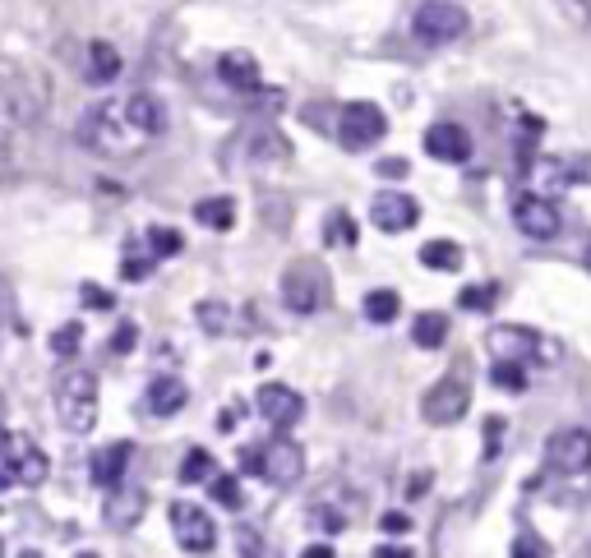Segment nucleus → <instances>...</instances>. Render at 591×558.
<instances>
[{"label":"nucleus","mask_w":591,"mask_h":558,"mask_svg":"<svg viewBox=\"0 0 591 558\" xmlns=\"http://www.w3.org/2000/svg\"><path fill=\"white\" fill-rule=\"evenodd\" d=\"M398 314H402L398 291H370V296H365V319L370 323H393Z\"/></svg>","instance_id":"nucleus-29"},{"label":"nucleus","mask_w":591,"mask_h":558,"mask_svg":"<svg viewBox=\"0 0 591 558\" xmlns=\"http://www.w3.org/2000/svg\"><path fill=\"white\" fill-rule=\"evenodd\" d=\"M485 346H490L495 360L527 365V360H536V351H541V333H536V328H522V323H499V328L485 333Z\"/></svg>","instance_id":"nucleus-12"},{"label":"nucleus","mask_w":591,"mask_h":558,"mask_svg":"<svg viewBox=\"0 0 591 558\" xmlns=\"http://www.w3.org/2000/svg\"><path fill=\"white\" fill-rule=\"evenodd\" d=\"M139 508H144V489H125L116 485L107 499V522L111 526H134L139 522Z\"/></svg>","instance_id":"nucleus-23"},{"label":"nucleus","mask_w":591,"mask_h":558,"mask_svg":"<svg viewBox=\"0 0 591 558\" xmlns=\"http://www.w3.org/2000/svg\"><path fill=\"white\" fill-rule=\"evenodd\" d=\"M134 457V443H107V448H93V457H88V480L102 489H116L125 480V466H130Z\"/></svg>","instance_id":"nucleus-16"},{"label":"nucleus","mask_w":591,"mask_h":558,"mask_svg":"<svg viewBox=\"0 0 591 558\" xmlns=\"http://www.w3.org/2000/svg\"><path fill=\"white\" fill-rule=\"evenodd\" d=\"M47 475H51L47 452L37 448L28 434H10V429H0V489H10V485L37 489Z\"/></svg>","instance_id":"nucleus-3"},{"label":"nucleus","mask_w":591,"mask_h":558,"mask_svg":"<svg viewBox=\"0 0 591 558\" xmlns=\"http://www.w3.org/2000/svg\"><path fill=\"white\" fill-rule=\"evenodd\" d=\"M379 531H384V535H407L411 531V517H407V512H384V517H379Z\"/></svg>","instance_id":"nucleus-43"},{"label":"nucleus","mask_w":591,"mask_h":558,"mask_svg":"<svg viewBox=\"0 0 591 558\" xmlns=\"http://www.w3.org/2000/svg\"><path fill=\"white\" fill-rule=\"evenodd\" d=\"M218 79L231 88V93H259V88H264V79H259V60H254L250 51H222Z\"/></svg>","instance_id":"nucleus-18"},{"label":"nucleus","mask_w":591,"mask_h":558,"mask_svg":"<svg viewBox=\"0 0 591 558\" xmlns=\"http://www.w3.org/2000/svg\"><path fill=\"white\" fill-rule=\"evenodd\" d=\"M508 558H550V545H545L541 535H518V540H513V554Z\"/></svg>","instance_id":"nucleus-40"},{"label":"nucleus","mask_w":591,"mask_h":558,"mask_svg":"<svg viewBox=\"0 0 591 558\" xmlns=\"http://www.w3.org/2000/svg\"><path fill=\"white\" fill-rule=\"evenodd\" d=\"M287 157H291V143L278 130H264L250 139V162H259V167H273V162H287Z\"/></svg>","instance_id":"nucleus-27"},{"label":"nucleus","mask_w":591,"mask_h":558,"mask_svg":"<svg viewBox=\"0 0 591 558\" xmlns=\"http://www.w3.org/2000/svg\"><path fill=\"white\" fill-rule=\"evenodd\" d=\"M411 342L421 346V351H439V346L448 342V314H416V323H411Z\"/></svg>","instance_id":"nucleus-25"},{"label":"nucleus","mask_w":591,"mask_h":558,"mask_svg":"<svg viewBox=\"0 0 591 558\" xmlns=\"http://www.w3.org/2000/svg\"><path fill=\"white\" fill-rule=\"evenodd\" d=\"M374 558H416V554L402 545H384V549H374Z\"/></svg>","instance_id":"nucleus-46"},{"label":"nucleus","mask_w":591,"mask_h":558,"mask_svg":"<svg viewBox=\"0 0 591 558\" xmlns=\"http://www.w3.org/2000/svg\"><path fill=\"white\" fill-rule=\"evenodd\" d=\"M301 558H333V549H328V545H310Z\"/></svg>","instance_id":"nucleus-49"},{"label":"nucleus","mask_w":591,"mask_h":558,"mask_svg":"<svg viewBox=\"0 0 591 558\" xmlns=\"http://www.w3.org/2000/svg\"><path fill=\"white\" fill-rule=\"evenodd\" d=\"M218 475V462H213V452L204 448H190L181 462V485H204V480H213Z\"/></svg>","instance_id":"nucleus-28"},{"label":"nucleus","mask_w":591,"mask_h":558,"mask_svg":"<svg viewBox=\"0 0 591 558\" xmlns=\"http://www.w3.org/2000/svg\"><path fill=\"white\" fill-rule=\"evenodd\" d=\"M430 485H435L430 471H416V475H411V485H407V494H411V499H421V494H430Z\"/></svg>","instance_id":"nucleus-45"},{"label":"nucleus","mask_w":591,"mask_h":558,"mask_svg":"<svg viewBox=\"0 0 591 558\" xmlns=\"http://www.w3.org/2000/svg\"><path fill=\"white\" fill-rule=\"evenodd\" d=\"M351 517H356V512H351V503H338L333 494H324V499L310 503V526H319V531H328V535L347 531Z\"/></svg>","instance_id":"nucleus-21"},{"label":"nucleus","mask_w":591,"mask_h":558,"mask_svg":"<svg viewBox=\"0 0 591 558\" xmlns=\"http://www.w3.org/2000/svg\"><path fill=\"white\" fill-rule=\"evenodd\" d=\"M88 84H111L121 74V51L111 42H88Z\"/></svg>","instance_id":"nucleus-22"},{"label":"nucleus","mask_w":591,"mask_h":558,"mask_svg":"<svg viewBox=\"0 0 591 558\" xmlns=\"http://www.w3.org/2000/svg\"><path fill=\"white\" fill-rule=\"evenodd\" d=\"M79 558H97V554H93V549H84V554H79Z\"/></svg>","instance_id":"nucleus-50"},{"label":"nucleus","mask_w":591,"mask_h":558,"mask_svg":"<svg viewBox=\"0 0 591 558\" xmlns=\"http://www.w3.org/2000/svg\"><path fill=\"white\" fill-rule=\"evenodd\" d=\"M425 153L435 157V162H467L471 157V134L462 130V125H453V120H439V125H430L425 130Z\"/></svg>","instance_id":"nucleus-15"},{"label":"nucleus","mask_w":591,"mask_h":558,"mask_svg":"<svg viewBox=\"0 0 591 558\" xmlns=\"http://www.w3.org/2000/svg\"><path fill=\"white\" fill-rule=\"evenodd\" d=\"M245 462V471H254V475H264L273 489H296L301 485V475H305V452H301V443L296 439H268L264 448H254V452H245L241 457Z\"/></svg>","instance_id":"nucleus-4"},{"label":"nucleus","mask_w":591,"mask_h":558,"mask_svg":"<svg viewBox=\"0 0 591 558\" xmlns=\"http://www.w3.org/2000/svg\"><path fill=\"white\" fill-rule=\"evenodd\" d=\"M527 176H531V194H545V199H550V194L568 190L573 167H568V162H559V157H536Z\"/></svg>","instance_id":"nucleus-20"},{"label":"nucleus","mask_w":591,"mask_h":558,"mask_svg":"<svg viewBox=\"0 0 591 558\" xmlns=\"http://www.w3.org/2000/svg\"><path fill=\"white\" fill-rule=\"evenodd\" d=\"M194 222L208 226V231H231V226H236V203H231L227 194H218V199H199L194 203Z\"/></svg>","instance_id":"nucleus-24"},{"label":"nucleus","mask_w":591,"mask_h":558,"mask_svg":"<svg viewBox=\"0 0 591 558\" xmlns=\"http://www.w3.org/2000/svg\"><path fill=\"white\" fill-rule=\"evenodd\" d=\"M402 171H407V162H398V157H393V162H379V176H402Z\"/></svg>","instance_id":"nucleus-48"},{"label":"nucleus","mask_w":591,"mask_h":558,"mask_svg":"<svg viewBox=\"0 0 591 558\" xmlns=\"http://www.w3.org/2000/svg\"><path fill=\"white\" fill-rule=\"evenodd\" d=\"M545 466L559 475H587L591 471V429H555L545 439Z\"/></svg>","instance_id":"nucleus-9"},{"label":"nucleus","mask_w":591,"mask_h":558,"mask_svg":"<svg viewBox=\"0 0 591 558\" xmlns=\"http://www.w3.org/2000/svg\"><path fill=\"white\" fill-rule=\"evenodd\" d=\"M79 346H84V328H79V323H65L61 333L51 337V351H56L61 360H74L79 356Z\"/></svg>","instance_id":"nucleus-35"},{"label":"nucleus","mask_w":591,"mask_h":558,"mask_svg":"<svg viewBox=\"0 0 591 558\" xmlns=\"http://www.w3.org/2000/svg\"><path fill=\"white\" fill-rule=\"evenodd\" d=\"M462 245H453V240H425L421 245V263L425 268H435V273H458L462 268Z\"/></svg>","instance_id":"nucleus-26"},{"label":"nucleus","mask_w":591,"mask_h":558,"mask_svg":"<svg viewBox=\"0 0 591 558\" xmlns=\"http://www.w3.org/2000/svg\"><path fill=\"white\" fill-rule=\"evenodd\" d=\"M282 305L291 309V314H319V309L328 305V273L324 263L314 259H296L287 268V277H282Z\"/></svg>","instance_id":"nucleus-6"},{"label":"nucleus","mask_w":591,"mask_h":558,"mask_svg":"<svg viewBox=\"0 0 591 558\" xmlns=\"http://www.w3.org/2000/svg\"><path fill=\"white\" fill-rule=\"evenodd\" d=\"M194 319L204 323V333L222 337L231 328V309L222 305V300H199V305H194Z\"/></svg>","instance_id":"nucleus-30"},{"label":"nucleus","mask_w":591,"mask_h":558,"mask_svg":"<svg viewBox=\"0 0 591 558\" xmlns=\"http://www.w3.org/2000/svg\"><path fill=\"white\" fill-rule=\"evenodd\" d=\"M148 250H153V259H171V254L185 250V240L171 226H148Z\"/></svg>","instance_id":"nucleus-31"},{"label":"nucleus","mask_w":591,"mask_h":558,"mask_svg":"<svg viewBox=\"0 0 591 558\" xmlns=\"http://www.w3.org/2000/svg\"><path fill=\"white\" fill-rule=\"evenodd\" d=\"M504 434H508V420L504 416H485V448H481L485 462H495V457H499V448H504Z\"/></svg>","instance_id":"nucleus-37"},{"label":"nucleus","mask_w":591,"mask_h":558,"mask_svg":"<svg viewBox=\"0 0 591 558\" xmlns=\"http://www.w3.org/2000/svg\"><path fill=\"white\" fill-rule=\"evenodd\" d=\"M153 250H139V245H125V259H121V277H125V282H144V277L148 273H153Z\"/></svg>","instance_id":"nucleus-32"},{"label":"nucleus","mask_w":591,"mask_h":558,"mask_svg":"<svg viewBox=\"0 0 591 558\" xmlns=\"http://www.w3.org/2000/svg\"><path fill=\"white\" fill-rule=\"evenodd\" d=\"M254 402H259V416H264L273 429H291L296 420L305 416L301 392H296V388H287V383H264Z\"/></svg>","instance_id":"nucleus-14"},{"label":"nucleus","mask_w":591,"mask_h":558,"mask_svg":"<svg viewBox=\"0 0 591 558\" xmlns=\"http://www.w3.org/2000/svg\"><path fill=\"white\" fill-rule=\"evenodd\" d=\"M56 420L70 434H88L97 425V379L88 369H65L56 379Z\"/></svg>","instance_id":"nucleus-2"},{"label":"nucleus","mask_w":591,"mask_h":558,"mask_svg":"<svg viewBox=\"0 0 591 558\" xmlns=\"http://www.w3.org/2000/svg\"><path fill=\"white\" fill-rule=\"evenodd\" d=\"M171 531H176V545L185 554H208V549L218 545L213 517L204 508H194V503H171Z\"/></svg>","instance_id":"nucleus-10"},{"label":"nucleus","mask_w":591,"mask_h":558,"mask_svg":"<svg viewBox=\"0 0 591 558\" xmlns=\"http://www.w3.org/2000/svg\"><path fill=\"white\" fill-rule=\"evenodd\" d=\"M121 102H125V116H130L148 139H157V134L167 130V107H162L157 93H130V97H121Z\"/></svg>","instance_id":"nucleus-19"},{"label":"nucleus","mask_w":591,"mask_h":558,"mask_svg":"<svg viewBox=\"0 0 591 558\" xmlns=\"http://www.w3.org/2000/svg\"><path fill=\"white\" fill-rule=\"evenodd\" d=\"M0 167H10V130L0 125Z\"/></svg>","instance_id":"nucleus-47"},{"label":"nucleus","mask_w":591,"mask_h":558,"mask_svg":"<svg viewBox=\"0 0 591 558\" xmlns=\"http://www.w3.org/2000/svg\"><path fill=\"white\" fill-rule=\"evenodd\" d=\"M513 222H518V231L527 240H555L564 217H559L555 199H545V194H522V199L513 203Z\"/></svg>","instance_id":"nucleus-11"},{"label":"nucleus","mask_w":591,"mask_h":558,"mask_svg":"<svg viewBox=\"0 0 591 558\" xmlns=\"http://www.w3.org/2000/svg\"><path fill=\"white\" fill-rule=\"evenodd\" d=\"M79 143L102 157H134L148 143V134L125 116V102H97L79 120Z\"/></svg>","instance_id":"nucleus-1"},{"label":"nucleus","mask_w":591,"mask_h":558,"mask_svg":"<svg viewBox=\"0 0 591 558\" xmlns=\"http://www.w3.org/2000/svg\"><path fill=\"white\" fill-rule=\"evenodd\" d=\"M384 134H388V116L374 107V102H351V107H342V120H338L342 148L365 153V148H374Z\"/></svg>","instance_id":"nucleus-8"},{"label":"nucleus","mask_w":591,"mask_h":558,"mask_svg":"<svg viewBox=\"0 0 591 558\" xmlns=\"http://www.w3.org/2000/svg\"><path fill=\"white\" fill-rule=\"evenodd\" d=\"M328 245H356V222L347 213L328 217Z\"/></svg>","instance_id":"nucleus-39"},{"label":"nucleus","mask_w":591,"mask_h":558,"mask_svg":"<svg viewBox=\"0 0 591 558\" xmlns=\"http://www.w3.org/2000/svg\"><path fill=\"white\" fill-rule=\"evenodd\" d=\"M495 300H499V286H467V291L458 296V305L471 309V314H485Z\"/></svg>","instance_id":"nucleus-36"},{"label":"nucleus","mask_w":591,"mask_h":558,"mask_svg":"<svg viewBox=\"0 0 591 558\" xmlns=\"http://www.w3.org/2000/svg\"><path fill=\"white\" fill-rule=\"evenodd\" d=\"M471 411V374H467V365H458V369H448L444 379L435 383V388L421 397V416H425V425H458L462 416Z\"/></svg>","instance_id":"nucleus-5"},{"label":"nucleus","mask_w":591,"mask_h":558,"mask_svg":"<svg viewBox=\"0 0 591 558\" xmlns=\"http://www.w3.org/2000/svg\"><path fill=\"white\" fill-rule=\"evenodd\" d=\"M185 402H190V388H185L176 374H157V379L148 383V392H144L148 416H157V420L181 416V406H185Z\"/></svg>","instance_id":"nucleus-17"},{"label":"nucleus","mask_w":591,"mask_h":558,"mask_svg":"<svg viewBox=\"0 0 591 558\" xmlns=\"http://www.w3.org/2000/svg\"><path fill=\"white\" fill-rule=\"evenodd\" d=\"M236 549H241V558H273L264 545V535L254 531V526H236Z\"/></svg>","instance_id":"nucleus-38"},{"label":"nucleus","mask_w":591,"mask_h":558,"mask_svg":"<svg viewBox=\"0 0 591 558\" xmlns=\"http://www.w3.org/2000/svg\"><path fill=\"white\" fill-rule=\"evenodd\" d=\"M416 217H421V203L411 199V194H402V190L374 194V203H370V222L379 226V231H388V236H402V231H411V226H416Z\"/></svg>","instance_id":"nucleus-13"},{"label":"nucleus","mask_w":591,"mask_h":558,"mask_svg":"<svg viewBox=\"0 0 591 558\" xmlns=\"http://www.w3.org/2000/svg\"><path fill=\"white\" fill-rule=\"evenodd\" d=\"M208 485H213V499H218L222 508H236V512H241L245 489H241V480H236V475H213Z\"/></svg>","instance_id":"nucleus-34"},{"label":"nucleus","mask_w":591,"mask_h":558,"mask_svg":"<svg viewBox=\"0 0 591 558\" xmlns=\"http://www.w3.org/2000/svg\"><path fill=\"white\" fill-rule=\"evenodd\" d=\"M134 346H139V328H134V323H121V328H116V337H111V351H116V356H125V351H134Z\"/></svg>","instance_id":"nucleus-42"},{"label":"nucleus","mask_w":591,"mask_h":558,"mask_svg":"<svg viewBox=\"0 0 591 558\" xmlns=\"http://www.w3.org/2000/svg\"><path fill=\"white\" fill-rule=\"evenodd\" d=\"M84 305H88V309H111L116 300H111V291H102V286L88 282V286H84Z\"/></svg>","instance_id":"nucleus-44"},{"label":"nucleus","mask_w":591,"mask_h":558,"mask_svg":"<svg viewBox=\"0 0 591 558\" xmlns=\"http://www.w3.org/2000/svg\"><path fill=\"white\" fill-rule=\"evenodd\" d=\"M559 14H564L568 24H578V28L591 24V5H587V0H559Z\"/></svg>","instance_id":"nucleus-41"},{"label":"nucleus","mask_w":591,"mask_h":558,"mask_svg":"<svg viewBox=\"0 0 591 558\" xmlns=\"http://www.w3.org/2000/svg\"><path fill=\"white\" fill-rule=\"evenodd\" d=\"M490 379H495V388H504V392H527V369L513 365V360H495Z\"/></svg>","instance_id":"nucleus-33"},{"label":"nucleus","mask_w":591,"mask_h":558,"mask_svg":"<svg viewBox=\"0 0 591 558\" xmlns=\"http://www.w3.org/2000/svg\"><path fill=\"white\" fill-rule=\"evenodd\" d=\"M467 33V10L453 5V0H425L421 10L411 14V37L425 42V47H444V42H458Z\"/></svg>","instance_id":"nucleus-7"}]
</instances>
